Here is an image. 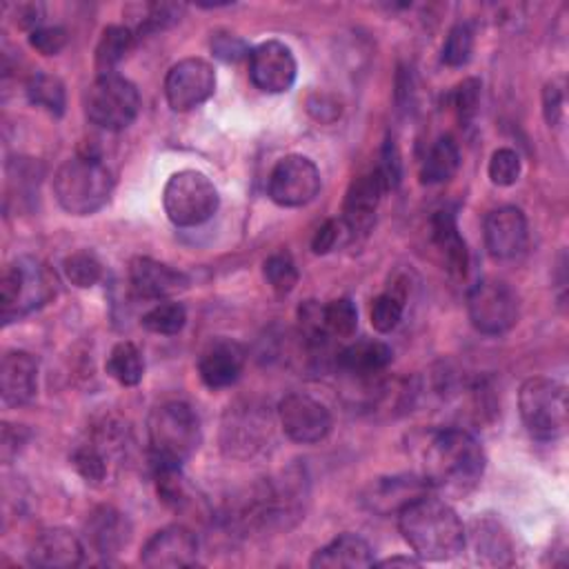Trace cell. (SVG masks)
<instances>
[{"instance_id": "6da1fadb", "label": "cell", "mask_w": 569, "mask_h": 569, "mask_svg": "<svg viewBox=\"0 0 569 569\" xmlns=\"http://www.w3.org/2000/svg\"><path fill=\"white\" fill-rule=\"evenodd\" d=\"M485 449L473 433L460 427L436 429L420 449V478L445 498H465L485 473Z\"/></svg>"}, {"instance_id": "7a4b0ae2", "label": "cell", "mask_w": 569, "mask_h": 569, "mask_svg": "<svg viewBox=\"0 0 569 569\" xmlns=\"http://www.w3.org/2000/svg\"><path fill=\"white\" fill-rule=\"evenodd\" d=\"M398 529L413 556L442 562L458 556L465 547V525L449 502L422 493L398 511Z\"/></svg>"}, {"instance_id": "3957f363", "label": "cell", "mask_w": 569, "mask_h": 569, "mask_svg": "<svg viewBox=\"0 0 569 569\" xmlns=\"http://www.w3.org/2000/svg\"><path fill=\"white\" fill-rule=\"evenodd\" d=\"M113 191L109 167L93 153H78L64 160L53 176L58 204L71 216H91L102 209Z\"/></svg>"}, {"instance_id": "277c9868", "label": "cell", "mask_w": 569, "mask_h": 569, "mask_svg": "<svg viewBox=\"0 0 569 569\" xmlns=\"http://www.w3.org/2000/svg\"><path fill=\"white\" fill-rule=\"evenodd\" d=\"M147 436L153 465L182 467L200 447V418L187 402H162L147 418Z\"/></svg>"}, {"instance_id": "5b68a950", "label": "cell", "mask_w": 569, "mask_h": 569, "mask_svg": "<svg viewBox=\"0 0 569 569\" xmlns=\"http://www.w3.org/2000/svg\"><path fill=\"white\" fill-rule=\"evenodd\" d=\"M58 291L56 273L33 260L18 258L2 271L0 278V313L4 322L20 318L42 305H47Z\"/></svg>"}, {"instance_id": "8992f818", "label": "cell", "mask_w": 569, "mask_h": 569, "mask_svg": "<svg viewBox=\"0 0 569 569\" xmlns=\"http://www.w3.org/2000/svg\"><path fill=\"white\" fill-rule=\"evenodd\" d=\"M520 418L536 440H556L567 431V389L545 376L527 378L518 393Z\"/></svg>"}, {"instance_id": "52a82bcc", "label": "cell", "mask_w": 569, "mask_h": 569, "mask_svg": "<svg viewBox=\"0 0 569 569\" xmlns=\"http://www.w3.org/2000/svg\"><path fill=\"white\" fill-rule=\"evenodd\" d=\"M162 204L176 227H198L218 211L220 196L202 171L182 169L167 180Z\"/></svg>"}, {"instance_id": "ba28073f", "label": "cell", "mask_w": 569, "mask_h": 569, "mask_svg": "<svg viewBox=\"0 0 569 569\" xmlns=\"http://www.w3.org/2000/svg\"><path fill=\"white\" fill-rule=\"evenodd\" d=\"M140 111V93L136 84L118 73L98 76L84 91L87 118L107 131L127 129Z\"/></svg>"}, {"instance_id": "9c48e42d", "label": "cell", "mask_w": 569, "mask_h": 569, "mask_svg": "<svg viewBox=\"0 0 569 569\" xmlns=\"http://www.w3.org/2000/svg\"><path fill=\"white\" fill-rule=\"evenodd\" d=\"M471 325L485 336H500L518 320V298L511 287L496 278L478 280L467 293Z\"/></svg>"}, {"instance_id": "30bf717a", "label": "cell", "mask_w": 569, "mask_h": 569, "mask_svg": "<svg viewBox=\"0 0 569 569\" xmlns=\"http://www.w3.org/2000/svg\"><path fill=\"white\" fill-rule=\"evenodd\" d=\"M318 191L320 171L307 156H284L269 173V198L280 207H305Z\"/></svg>"}, {"instance_id": "8fae6325", "label": "cell", "mask_w": 569, "mask_h": 569, "mask_svg": "<svg viewBox=\"0 0 569 569\" xmlns=\"http://www.w3.org/2000/svg\"><path fill=\"white\" fill-rule=\"evenodd\" d=\"M216 91V71L202 58L178 60L164 78V96L173 111H191Z\"/></svg>"}, {"instance_id": "7c38bea8", "label": "cell", "mask_w": 569, "mask_h": 569, "mask_svg": "<svg viewBox=\"0 0 569 569\" xmlns=\"http://www.w3.org/2000/svg\"><path fill=\"white\" fill-rule=\"evenodd\" d=\"M278 420L282 431L300 445H316L331 431L329 409L307 393L284 396L278 405Z\"/></svg>"}, {"instance_id": "4fadbf2b", "label": "cell", "mask_w": 569, "mask_h": 569, "mask_svg": "<svg viewBox=\"0 0 569 569\" xmlns=\"http://www.w3.org/2000/svg\"><path fill=\"white\" fill-rule=\"evenodd\" d=\"M296 58L280 40H267L249 53V78L264 93L289 91L296 80Z\"/></svg>"}, {"instance_id": "5bb4252c", "label": "cell", "mask_w": 569, "mask_h": 569, "mask_svg": "<svg viewBox=\"0 0 569 569\" xmlns=\"http://www.w3.org/2000/svg\"><path fill=\"white\" fill-rule=\"evenodd\" d=\"M140 560L151 569L191 567L198 560V540L184 525H169L144 542Z\"/></svg>"}, {"instance_id": "9a60e30c", "label": "cell", "mask_w": 569, "mask_h": 569, "mask_svg": "<svg viewBox=\"0 0 569 569\" xmlns=\"http://www.w3.org/2000/svg\"><path fill=\"white\" fill-rule=\"evenodd\" d=\"M485 244L498 260L518 256L527 244V218L522 209L505 204L489 211L485 218Z\"/></svg>"}, {"instance_id": "2e32d148", "label": "cell", "mask_w": 569, "mask_h": 569, "mask_svg": "<svg viewBox=\"0 0 569 569\" xmlns=\"http://www.w3.org/2000/svg\"><path fill=\"white\" fill-rule=\"evenodd\" d=\"M129 282L142 298L164 300L189 287V276L153 258H133L129 264Z\"/></svg>"}, {"instance_id": "e0dca14e", "label": "cell", "mask_w": 569, "mask_h": 569, "mask_svg": "<svg viewBox=\"0 0 569 569\" xmlns=\"http://www.w3.org/2000/svg\"><path fill=\"white\" fill-rule=\"evenodd\" d=\"M385 191H389V189L376 169L358 176L345 193V204H342L345 227L353 233L369 231Z\"/></svg>"}, {"instance_id": "ac0fdd59", "label": "cell", "mask_w": 569, "mask_h": 569, "mask_svg": "<svg viewBox=\"0 0 569 569\" xmlns=\"http://www.w3.org/2000/svg\"><path fill=\"white\" fill-rule=\"evenodd\" d=\"M244 367V349L231 338L211 340L198 360L200 380L209 389H224L233 385Z\"/></svg>"}, {"instance_id": "d6986e66", "label": "cell", "mask_w": 569, "mask_h": 569, "mask_svg": "<svg viewBox=\"0 0 569 569\" xmlns=\"http://www.w3.org/2000/svg\"><path fill=\"white\" fill-rule=\"evenodd\" d=\"M38 389V360L22 349L7 351L0 362V396L9 407L27 405Z\"/></svg>"}, {"instance_id": "ffe728a7", "label": "cell", "mask_w": 569, "mask_h": 569, "mask_svg": "<svg viewBox=\"0 0 569 569\" xmlns=\"http://www.w3.org/2000/svg\"><path fill=\"white\" fill-rule=\"evenodd\" d=\"M82 556L80 538L62 527L42 531L29 549V562L40 569H73L82 562Z\"/></svg>"}, {"instance_id": "44dd1931", "label": "cell", "mask_w": 569, "mask_h": 569, "mask_svg": "<svg viewBox=\"0 0 569 569\" xmlns=\"http://www.w3.org/2000/svg\"><path fill=\"white\" fill-rule=\"evenodd\" d=\"M84 536L96 553L113 556L129 542L131 525L122 511L102 505L89 513L84 522Z\"/></svg>"}, {"instance_id": "7402d4cb", "label": "cell", "mask_w": 569, "mask_h": 569, "mask_svg": "<svg viewBox=\"0 0 569 569\" xmlns=\"http://www.w3.org/2000/svg\"><path fill=\"white\" fill-rule=\"evenodd\" d=\"M393 351L382 340H358L349 347H345L336 356V367L345 376L358 378V380H371L380 371L387 369L391 362Z\"/></svg>"}, {"instance_id": "603a6c76", "label": "cell", "mask_w": 569, "mask_h": 569, "mask_svg": "<svg viewBox=\"0 0 569 569\" xmlns=\"http://www.w3.org/2000/svg\"><path fill=\"white\" fill-rule=\"evenodd\" d=\"M373 549L371 545L356 536V533H342L320 547L313 558V569H360V567H373Z\"/></svg>"}, {"instance_id": "cb8c5ba5", "label": "cell", "mask_w": 569, "mask_h": 569, "mask_svg": "<svg viewBox=\"0 0 569 569\" xmlns=\"http://www.w3.org/2000/svg\"><path fill=\"white\" fill-rule=\"evenodd\" d=\"M431 238L438 251L445 258V267L453 276H465L469 264V251L467 244L458 231L456 216L449 209L436 211L431 218Z\"/></svg>"}, {"instance_id": "d4e9b609", "label": "cell", "mask_w": 569, "mask_h": 569, "mask_svg": "<svg viewBox=\"0 0 569 569\" xmlns=\"http://www.w3.org/2000/svg\"><path fill=\"white\" fill-rule=\"evenodd\" d=\"M427 482L420 476H393V478H382L373 485L369 505L371 509L380 513H389L391 509L398 513L407 502L413 498L427 493Z\"/></svg>"}, {"instance_id": "484cf974", "label": "cell", "mask_w": 569, "mask_h": 569, "mask_svg": "<svg viewBox=\"0 0 569 569\" xmlns=\"http://www.w3.org/2000/svg\"><path fill=\"white\" fill-rule=\"evenodd\" d=\"M460 167V149L458 142L451 136H440L427 151L422 167H420V180L425 184H440L453 178V173Z\"/></svg>"}, {"instance_id": "4316f807", "label": "cell", "mask_w": 569, "mask_h": 569, "mask_svg": "<svg viewBox=\"0 0 569 569\" xmlns=\"http://www.w3.org/2000/svg\"><path fill=\"white\" fill-rule=\"evenodd\" d=\"M136 40V33L131 27L124 24H109L96 47V69L100 76L116 73L113 69L124 60V56L131 51Z\"/></svg>"}, {"instance_id": "83f0119b", "label": "cell", "mask_w": 569, "mask_h": 569, "mask_svg": "<svg viewBox=\"0 0 569 569\" xmlns=\"http://www.w3.org/2000/svg\"><path fill=\"white\" fill-rule=\"evenodd\" d=\"M107 373L120 382L122 387H136L142 376H144V358H142V351L129 342V340H122L118 342L111 351H109V358H107Z\"/></svg>"}, {"instance_id": "f1b7e54d", "label": "cell", "mask_w": 569, "mask_h": 569, "mask_svg": "<svg viewBox=\"0 0 569 569\" xmlns=\"http://www.w3.org/2000/svg\"><path fill=\"white\" fill-rule=\"evenodd\" d=\"M27 98L31 104L44 109L51 116H62L67 104L64 84L53 73H36L27 82Z\"/></svg>"}, {"instance_id": "f546056e", "label": "cell", "mask_w": 569, "mask_h": 569, "mask_svg": "<svg viewBox=\"0 0 569 569\" xmlns=\"http://www.w3.org/2000/svg\"><path fill=\"white\" fill-rule=\"evenodd\" d=\"M142 327L151 333H160V336H173L178 331H182L184 322H187V309L180 302L167 300L160 302L156 307H151L144 316H142Z\"/></svg>"}, {"instance_id": "4dcf8cb0", "label": "cell", "mask_w": 569, "mask_h": 569, "mask_svg": "<svg viewBox=\"0 0 569 569\" xmlns=\"http://www.w3.org/2000/svg\"><path fill=\"white\" fill-rule=\"evenodd\" d=\"M62 269H64L67 280L80 289L93 287L102 278V262L89 249H80V251H73L71 256H67L62 262Z\"/></svg>"}, {"instance_id": "1f68e13d", "label": "cell", "mask_w": 569, "mask_h": 569, "mask_svg": "<svg viewBox=\"0 0 569 569\" xmlns=\"http://www.w3.org/2000/svg\"><path fill=\"white\" fill-rule=\"evenodd\" d=\"M325 327L333 338H351L358 329V311L351 298H336L325 305Z\"/></svg>"}, {"instance_id": "d6a6232c", "label": "cell", "mask_w": 569, "mask_h": 569, "mask_svg": "<svg viewBox=\"0 0 569 569\" xmlns=\"http://www.w3.org/2000/svg\"><path fill=\"white\" fill-rule=\"evenodd\" d=\"M473 53V29L467 22H458L449 29L442 44V62L447 67H462L471 60Z\"/></svg>"}, {"instance_id": "836d02e7", "label": "cell", "mask_w": 569, "mask_h": 569, "mask_svg": "<svg viewBox=\"0 0 569 569\" xmlns=\"http://www.w3.org/2000/svg\"><path fill=\"white\" fill-rule=\"evenodd\" d=\"M262 271H264V278H267L269 287L276 293H289L298 284V267H296L293 258L289 253H284V251L271 253L264 260Z\"/></svg>"}, {"instance_id": "e575fe53", "label": "cell", "mask_w": 569, "mask_h": 569, "mask_svg": "<svg viewBox=\"0 0 569 569\" xmlns=\"http://www.w3.org/2000/svg\"><path fill=\"white\" fill-rule=\"evenodd\" d=\"M402 311H405V298L400 293H393V291L380 293L371 305V313H369L371 327L378 333H389L402 320Z\"/></svg>"}, {"instance_id": "d590c367", "label": "cell", "mask_w": 569, "mask_h": 569, "mask_svg": "<svg viewBox=\"0 0 569 569\" xmlns=\"http://www.w3.org/2000/svg\"><path fill=\"white\" fill-rule=\"evenodd\" d=\"M107 460L109 458L93 442L78 445L71 453V465L87 482H102L107 478V471H109Z\"/></svg>"}, {"instance_id": "8d00e7d4", "label": "cell", "mask_w": 569, "mask_h": 569, "mask_svg": "<svg viewBox=\"0 0 569 569\" xmlns=\"http://www.w3.org/2000/svg\"><path fill=\"white\" fill-rule=\"evenodd\" d=\"M487 171H489V178L493 184L509 187L520 176V156L509 147H500L491 153Z\"/></svg>"}, {"instance_id": "74e56055", "label": "cell", "mask_w": 569, "mask_h": 569, "mask_svg": "<svg viewBox=\"0 0 569 569\" xmlns=\"http://www.w3.org/2000/svg\"><path fill=\"white\" fill-rule=\"evenodd\" d=\"M182 13H184V4H178V2H149V4H142V13L138 16V18H142L140 20V29L142 31L164 29V27L178 22Z\"/></svg>"}, {"instance_id": "f35d334b", "label": "cell", "mask_w": 569, "mask_h": 569, "mask_svg": "<svg viewBox=\"0 0 569 569\" xmlns=\"http://www.w3.org/2000/svg\"><path fill=\"white\" fill-rule=\"evenodd\" d=\"M476 549L482 556H491V562H502V553H509V540L498 531L496 522H476Z\"/></svg>"}, {"instance_id": "ab89813d", "label": "cell", "mask_w": 569, "mask_h": 569, "mask_svg": "<svg viewBox=\"0 0 569 569\" xmlns=\"http://www.w3.org/2000/svg\"><path fill=\"white\" fill-rule=\"evenodd\" d=\"M480 89H482V84L478 78H467L453 89L451 102L462 122H469L476 116L478 102H480Z\"/></svg>"}, {"instance_id": "60d3db41", "label": "cell", "mask_w": 569, "mask_h": 569, "mask_svg": "<svg viewBox=\"0 0 569 569\" xmlns=\"http://www.w3.org/2000/svg\"><path fill=\"white\" fill-rule=\"evenodd\" d=\"M211 51L216 58H220L224 62H238L251 53L249 44L240 36L229 33V31H216L211 36Z\"/></svg>"}, {"instance_id": "b9f144b4", "label": "cell", "mask_w": 569, "mask_h": 569, "mask_svg": "<svg viewBox=\"0 0 569 569\" xmlns=\"http://www.w3.org/2000/svg\"><path fill=\"white\" fill-rule=\"evenodd\" d=\"M29 44L42 56H56L67 44V31L62 27H38L29 33Z\"/></svg>"}, {"instance_id": "7bdbcfd3", "label": "cell", "mask_w": 569, "mask_h": 569, "mask_svg": "<svg viewBox=\"0 0 569 569\" xmlns=\"http://www.w3.org/2000/svg\"><path fill=\"white\" fill-rule=\"evenodd\" d=\"M376 171H378L380 178L385 180L387 189L398 187L400 176H402V169H400V153H398V147H396L393 140H387V142H385L382 153H380V164L376 167Z\"/></svg>"}, {"instance_id": "ee69618b", "label": "cell", "mask_w": 569, "mask_h": 569, "mask_svg": "<svg viewBox=\"0 0 569 569\" xmlns=\"http://www.w3.org/2000/svg\"><path fill=\"white\" fill-rule=\"evenodd\" d=\"M342 229H345V222H342V220H338V218L325 220V222L318 227V231H316V236H313V240H311L313 253H329V251L338 244V240H340V236H342Z\"/></svg>"}, {"instance_id": "f6af8a7d", "label": "cell", "mask_w": 569, "mask_h": 569, "mask_svg": "<svg viewBox=\"0 0 569 569\" xmlns=\"http://www.w3.org/2000/svg\"><path fill=\"white\" fill-rule=\"evenodd\" d=\"M542 111H545V120L549 127L558 124L560 116H562V91L549 82L542 91Z\"/></svg>"}, {"instance_id": "bcb514c9", "label": "cell", "mask_w": 569, "mask_h": 569, "mask_svg": "<svg viewBox=\"0 0 569 569\" xmlns=\"http://www.w3.org/2000/svg\"><path fill=\"white\" fill-rule=\"evenodd\" d=\"M42 16H44V7L40 2H20L16 7V22L20 29H29V33L38 27H42Z\"/></svg>"}, {"instance_id": "7dc6e473", "label": "cell", "mask_w": 569, "mask_h": 569, "mask_svg": "<svg viewBox=\"0 0 569 569\" xmlns=\"http://www.w3.org/2000/svg\"><path fill=\"white\" fill-rule=\"evenodd\" d=\"M422 560L418 556H391L385 560H376L373 567H418Z\"/></svg>"}]
</instances>
